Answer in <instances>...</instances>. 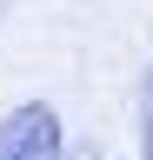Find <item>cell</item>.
I'll return each instance as SVG.
<instances>
[{"label":"cell","instance_id":"obj_1","mask_svg":"<svg viewBox=\"0 0 153 160\" xmlns=\"http://www.w3.org/2000/svg\"><path fill=\"white\" fill-rule=\"evenodd\" d=\"M0 160H60V113L47 100H27L0 120Z\"/></svg>","mask_w":153,"mask_h":160},{"label":"cell","instance_id":"obj_2","mask_svg":"<svg viewBox=\"0 0 153 160\" xmlns=\"http://www.w3.org/2000/svg\"><path fill=\"white\" fill-rule=\"evenodd\" d=\"M140 147H146V160H153V80L140 87Z\"/></svg>","mask_w":153,"mask_h":160}]
</instances>
